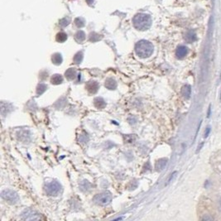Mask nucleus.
<instances>
[{"label": "nucleus", "mask_w": 221, "mask_h": 221, "mask_svg": "<svg viewBox=\"0 0 221 221\" xmlns=\"http://www.w3.org/2000/svg\"><path fill=\"white\" fill-rule=\"evenodd\" d=\"M134 28L139 31H145L152 25V18L147 13H138L133 19Z\"/></svg>", "instance_id": "nucleus-1"}, {"label": "nucleus", "mask_w": 221, "mask_h": 221, "mask_svg": "<svg viewBox=\"0 0 221 221\" xmlns=\"http://www.w3.org/2000/svg\"><path fill=\"white\" fill-rule=\"evenodd\" d=\"M153 45L150 41L146 40H141L137 42L135 46V52L137 55L141 58H147L153 53Z\"/></svg>", "instance_id": "nucleus-2"}, {"label": "nucleus", "mask_w": 221, "mask_h": 221, "mask_svg": "<svg viewBox=\"0 0 221 221\" xmlns=\"http://www.w3.org/2000/svg\"><path fill=\"white\" fill-rule=\"evenodd\" d=\"M62 190V185L57 181H52L50 182L46 183L45 185V190L49 195L56 196L60 193Z\"/></svg>", "instance_id": "nucleus-3"}, {"label": "nucleus", "mask_w": 221, "mask_h": 221, "mask_svg": "<svg viewBox=\"0 0 221 221\" xmlns=\"http://www.w3.org/2000/svg\"><path fill=\"white\" fill-rule=\"evenodd\" d=\"M112 201V195L109 192H104L97 194L94 197V201L100 206H107Z\"/></svg>", "instance_id": "nucleus-4"}, {"label": "nucleus", "mask_w": 221, "mask_h": 221, "mask_svg": "<svg viewBox=\"0 0 221 221\" xmlns=\"http://www.w3.org/2000/svg\"><path fill=\"white\" fill-rule=\"evenodd\" d=\"M1 196L2 198L6 201L7 202L10 204H16L18 203L19 201V197L18 195L15 191H13L12 190H4L1 193Z\"/></svg>", "instance_id": "nucleus-5"}, {"label": "nucleus", "mask_w": 221, "mask_h": 221, "mask_svg": "<svg viewBox=\"0 0 221 221\" xmlns=\"http://www.w3.org/2000/svg\"><path fill=\"white\" fill-rule=\"evenodd\" d=\"M22 219L25 220H36L40 219V216L35 211H32V210H26L22 214Z\"/></svg>", "instance_id": "nucleus-6"}, {"label": "nucleus", "mask_w": 221, "mask_h": 221, "mask_svg": "<svg viewBox=\"0 0 221 221\" xmlns=\"http://www.w3.org/2000/svg\"><path fill=\"white\" fill-rule=\"evenodd\" d=\"M85 89L90 93V94H95L100 89L99 83L95 81V80H90L89 82L86 83L85 85Z\"/></svg>", "instance_id": "nucleus-7"}, {"label": "nucleus", "mask_w": 221, "mask_h": 221, "mask_svg": "<svg viewBox=\"0 0 221 221\" xmlns=\"http://www.w3.org/2000/svg\"><path fill=\"white\" fill-rule=\"evenodd\" d=\"M188 48L185 46H179L176 50V56L179 59H182L187 55Z\"/></svg>", "instance_id": "nucleus-8"}, {"label": "nucleus", "mask_w": 221, "mask_h": 221, "mask_svg": "<svg viewBox=\"0 0 221 221\" xmlns=\"http://www.w3.org/2000/svg\"><path fill=\"white\" fill-rule=\"evenodd\" d=\"M196 39H197V36L194 31H189L185 34V40L189 43H192L196 41Z\"/></svg>", "instance_id": "nucleus-9"}, {"label": "nucleus", "mask_w": 221, "mask_h": 221, "mask_svg": "<svg viewBox=\"0 0 221 221\" xmlns=\"http://www.w3.org/2000/svg\"><path fill=\"white\" fill-rule=\"evenodd\" d=\"M104 86L108 90H115L117 88V82L115 81V80H113V78H108V79H106Z\"/></svg>", "instance_id": "nucleus-10"}, {"label": "nucleus", "mask_w": 221, "mask_h": 221, "mask_svg": "<svg viewBox=\"0 0 221 221\" xmlns=\"http://www.w3.org/2000/svg\"><path fill=\"white\" fill-rule=\"evenodd\" d=\"M181 95L185 99H190L191 95V87L189 85H183L181 88Z\"/></svg>", "instance_id": "nucleus-11"}, {"label": "nucleus", "mask_w": 221, "mask_h": 221, "mask_svg": "<svg viewBox=\"0 0 221 221\" xmlns=\"http://www.w3.org/2000/svg\"><path fill=\"white\" fill-rule=\"evenodd\" d=\"M65 75H66V78L68 80H75V77H76V70L74 68H70L66 71Z\"/></svg>", "instance_id": "nucleus-12"}, {"label": "nucleus", "mask_w": 221, "mask_h": 221, "mask_svg": "<svg viewBox=\"0 0 221 221\" xmlns=\"http://www.w3.org/2000/svg\"><path fill=\"white\" fill-rule=\"evenodd\" d=\"M167 159L166 158H162V159H159L156 163V169L157 171H162L164 169L165 167L167 166Z\"/></svg>", "instance_id": "nucleus-13"}, {"label": "nucleus", "mask_w": 221, "mask_h": 221, "mask_svg": "<svg viewBox=\"0 0 221 221\" xmlns=\"http://www.w3.org/2000/svg\"><path fill=\"white\" fill-rule=\"evenodd\" d=\"M63 82V77L59 74L53 75L51 78V83L52 85H60Z\"/></svg>", "instance_id": "nucleus-14"}, {"label": "nucleus", "mask_w": 221, "mask_h": 221, "mask_svg": "<svg viewBox=\"0 0 221 221\" xmlns=\"http://www.w3.org/2000/svg\"><path fill=\"white\" fill-rule=\"evenodd\" d=\"M94 104L96 108H104L106 106L105 101L102 98H95V100H94Z\"/></svg>", "instance_id": "nucleus-15"}, {"label": "nucleus", "mask_w": 221, "mask_h": 221, "mask_svg": "<svg viewBox=\"0 0 221 221\" xmlns=\"http://www.w3.org/2000/svg\"><path fill=\"white\" fill-rule=\"evenodd\" d=\"M62 61H63V59H62V55L60 53H55V54L52 55V62L53 64L57 65V66L61 65L62 63Z\"/></svg>", "instance_id": "nucleus-16"}, {"label": "nucleus", "mask_w": 221, "mask_h": 221, "mask_svg": "<svg viewBox=\"0 0 221 221\" xmlns=\"http://www.w3.org/2000/svg\"><path fill=\"white\" fill-rule=\"evenodd\" d=\"M75 37L78 42H83L85 40V33L83 31H79L76 32Z\"/></svg>", "instance_id": "nucleus-17"}, {"label": "nucleus", "mask_w": 221, "mask_h": 221, "mask_svg": "<svg viewBox=\"0 0 221 221\" xmlns=\"http://www.w3.org/2000/svg\"><path fill=\"white\" fill-rule=\"evenodd\" d=\"M56 39L58 42H64L67 40V35L65 32H58L56 36Z\"/></svg>", "instance_id": "nucleus-18"}, {"label": "nucleus", "mask_w": 221, "mask_h": 221, "mask_svg": "<svg viewBox=\"0 0 221 221\" xmlns=\"http://www.w3.org/2000/svg\"><path fill=\"white\" fill-rule=\"evenodd\" d=\"M47 89V86L45 84H40V85L37 86V89H36V94L37 95H42L45 91Z\"/></svg>", "instance_id": "nucleus-19"}, {"label": "nucleus", "mask_w": 221, "mask_h": 221, "mask_svg": "<svg viewBox=\"0 0 221 221\" xmlns=\"http://www.w3.org/2000/svg\"><path fill=\"white\" fill-rule=\"evenodd\" d=\"M73 60H74V62H75V64H80V62H82V60H83L82 52H77V53L75 55V57H74Z\"/></svg>", "instance_id": "nucleus-20"}, {"label": "nucleus", "mask_w": 221, "mask_h": 221, "mask_svg": "<svg viewBox=\"0 0 221 221\" xmlns=\"http://www.w3.org/2000/svg\"><path fill=\"white\" fill-rule=\"evenodd\" d=\"M70 23V18H62V20H60L59 24H60V26L62 27V28H65V27H66L67 25H69Z\"/></svg>", "instance_id": "nucleus-21"}, {"label": "nucleus", "mask_w": 221, "mask_h": 221, "mask_svg": "<svg viewBox=\"0 0 221 221\" xmlns=\"http://www.w3.org/2000/svg\"><path fill=\"white\" fill-rule=\"evenodd\" d=\"M75 23L78 28H82V27L85 26V20L81 18H75Z\"/></svg>", "instance_id": "nucleus-22"}, {"label": "nucleus", "mask_w": 221, "mask_h": 221, "mask_svg": "<svg viewBox=\"0 0 221 221\" xmlns=\"http://www.w3.org/2000/svg\"><path fill=\"white\" fill-rule=\"evenodd\" d=\"M100 39V35H98V34L96 33H91L90 34V40L91 41H99Z\"/></svg>", "instance_id": "nucleus-23"}, {"label": "nucleus", "mask_w": 221, "mask_h": 221, "mask_svg": "<svg viewBox=\"0 0 221 221\" xmlns=\"http://www.w3.org/2000/svg\"><path fill=\"white\" fill-rule=\"evenodd\" d=\"M210 133V127H208V128H206V132H205V137H206V138H207V137L209 136Z\"/></svg>", "instance_id": "nucleus-24"}, {"label": "nucleus", "mask_w": 221, "mask_h": 221, "mask_svg": "<svg viewBox=\"0 0 221 221\" xmlns=\"http://www.w3.org/2000/svg\"><path fill=\"white\" fill-rule=\"evenodd\" d=\"M203 220H212V218L209 217V216H206L203 218Z\"/></svg>", "instance_id": "nucleus-25"}, {"label": "nucleus", "mask_w": 221, "mask_h": 221, "mask_svg": "<svg viewBox=\"0 0 221 221\" xmlns=\"http://www.w3.org/2000/svg\"><path fill=\"white\" fill-rule=\"evenodd\" d=\"M86 2H87L88 4H92L93 2H94V0H86Z\"/></svg>", "instance_id": "nucleus-26"}, {"label": "nucleus", "mask_w": 221, "mask_h": 221, "mask_svg": "<svg viewBox=\"0 0 221 221\" xmlns=\"http://www.w3.org/2000/svg\"><path fill=\"white\" fill-rule=\"evenodd\" d=\"M219 210H221V199H220V201H219Z\"/></svg>", "instance_id": "nucleus-27"}, {"label": "nucleus", "mask_w": 221, "mask_h": 221, "mask_svg": "<svg viewBox=\"0 0 221 221\" xmlns=\"http://www.w3.org/2000/svg\"><path fill=\"white\" fill-rule=\"evenodd\" d=\"M219 100L221 102V90H220V94H219Z\"/></svg>", "instance_id": "nucleus-28"}]
</instances>
